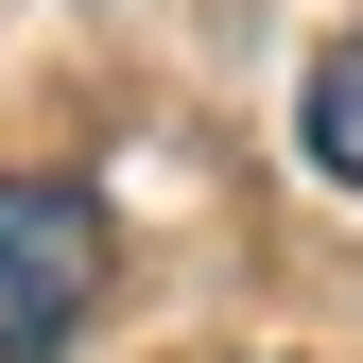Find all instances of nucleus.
I'll use <instances>...</instances> for the list:
<instances>
[{
  "instance_id": "1",
  "label": "nucleus",
  "mask_w": 363,
  "mask_h": 363,
  "mask_svg": "<svg viewBox=\"0 0 363 363\" xmlns=\"http://www.w3.org/2000/svg\"><path fill=\"white\" fill-rule=\"evenodd\" d=\"M121 294V225L86 173H0V363H69Z\"/></svg>"
},
{
  "instance_id": "2",
  "label": "nucleus",
  "mask_w": 363,
  "mask_h": 363,
  "mask_svg": "<svg viewBox=\"0 0 363 363\" xmlns=\"http://www.w3.org/2000/svg\"><path fill=\"white\" fill-rule=\"evenodd\" d=\"M294 156L329 173V191H363V35L311 52V86H294Z\"/></svg>"
}]
</instances>
